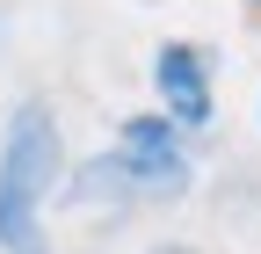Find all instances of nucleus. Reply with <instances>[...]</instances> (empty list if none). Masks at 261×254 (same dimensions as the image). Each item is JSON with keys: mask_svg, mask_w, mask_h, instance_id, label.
<instances>
[{"mask_svg": "<svg viewBox=\"0 0 261 254\" xmlns=\"http://www.w3.org/2000/svg\"><path fill=\"white\" fill-rule=\"evenodd\" d=\"M58 160H65V145H58L51 109L44 102H22L15 123H8V145H0V247L8 254H44L37 204L51 196Z\"/></svg>", "mask_w": 261, "mask_h": 254, "instance_id": "f257e3e1", "label": "nucleus"}, {"mask_svg": "<svg viewBox=\"0 0 261 254\" xmlns=\"http://www.w3.org/2000/svg\"><path fill=\"white\" fill-rule=\"evenodd\" d=\"M152 80H160V102H167V123H203L211 116V66L196 44H167L152 58Z\"/></svg>", "mask_w": 261, "mask_h": 254, "instance_id": "7ed1b4c3", "label": "nucleus"}, {"mask_svg": "<svg viewBox=\"0 0 261 254\" xmlns=\"http://www.w3.org/2000/svg\"><path fill=\"white\" fill-rule=\"evenodd\" d=\"M152 254H196V247H181V240H167V247H152Z\"/></svg>", "mask_w": 261, "mask_h": 254, "instance_id": "20e7f679", "label": "nucleus"}, {"mask_svg": "<svg viewBox=\"0 0 261 254\" xmlns=\"http://www.w3.org/2000/svg\"><path fill=\"white\" fill-rule=\"evenodd\" d=\"M123 189H145V196H181L189 189V153L174 138V123L167 116H130L123 123V145L109 153Z\"/></svg>", "mask_w": 261, "mask_h": 254, "instance_id": "f03ea898", "label": "nucleus"}]
</instances>
